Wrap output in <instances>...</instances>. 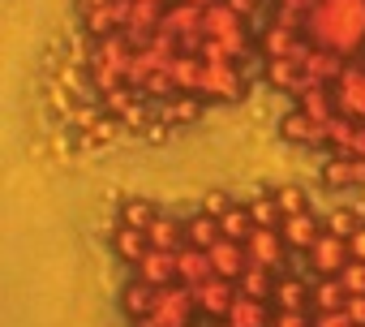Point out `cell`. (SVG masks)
Masks as SVG:
<instances>
[{"label": "cell", "mask_w": 365, "mask_h": 327, "mask_svg": "<svg viewBox=\"0 0 365 327\" xmlns=\"http://www.w3.org/2000/svg\"><path fill=\"white\" fill-rule=\"evenodd\" d=\"M305 39L356 61L365 52V0H318L305 18Z\"/></svg>", "instance_id": "cell-1"}, {"label": "cell", "mask_w": 365, "mask_h": 327, "mask_svg": "<svg viewBox=\"0 0 365 327\" xmlns=\"http://www.w3.org/2000/svg\"><path fill=\"white\" fill-rule=\"evenodd\" d=\"M159 318V327H194V314H198V301H194V288L190 284H168L159 288V301L150 310Z\"/></svg>", "instance_id": "cell-2"}, {"label": "cell", "mask_w": 365, "mask_h": 327, "mask_svg": "<svg viewBox=\"0 0 365 327\" xmlns=\"http://www.w3.org/2000/svg\"><path fill=\"white\" fill-rule=\"evenodd\" d=\"M198 95H202V99H241V95H245V78H241L237 65H207V61H202Z\"/></svg>", "instance_id": "cell-3"}, {"label": "cell", "mask_w": 365, "mask_h": 327, "mask_svg": "<svg viewBox=\"0 0 365 327\" xmlns=\"http://www.w3.org/2000/svg\"><path fill=\"white\" fill-rule=\"evenodd\" d=\"M305 258H309V267L318 271V280H322V276H339V271L352 263V254H348V237L322 233V237L305 250Z\"/></svg>", "instance_id": "cell-4"}, {"label": "cell", "mask_w": 365, "mask_h": 327, "mask_svg": "<svg viewBox=\"0 0 365 327\" xmlns=\"http://www.w3.org/2000/svg\"><path fill=\"white\" fill-rule=\"evenodd\" d=\"M194 301H198V314H207V318H228V310H232V301H237V280L211 276V280L194 284Z\"/></svg>", "instance_id": "cell-5"}, {"label": "cell", "mask_w": 365, "mask_h": 327, "mask_svg": "<svg viewBox=\"0 0 365 327\" xmlns=\"http://www.w3.org/2000/svg\"><path fill=\"white\" fill-rule=\"evenodd\" d=\"M129 61H133V39H129L125 31H112V35L95 39V48H91V56H86V65H108V69H116L120 78L129 74ZM125 86H129V82H125Z\"/></svg>", "instance_id": "cell-6"}, {"label": "cell", "mask_w": 365, "mask_h": 327, "mask_svg": "<svg viewBox=\"0 0 365 327\" xmlns=\"http://www.w3.org/2000/svg\"><path fill=\"white\" fill-rule=\"evenodd\" d=\"M245 254H250V263H262V267L279 271L284 258H288V241H284L279 228H254L245 237Z\"/></svg>", "instance_id": "cell-7"}, {"label": "cell", "mask_w": 365, "mask_h": 327, "mask_svg": "<svg viewBox=\"0 0 365 327\" xmlns=\"http://www.w3.org/2000/svg\"><path fill=\"white\" fill-rule=\"evenodd\" d=\"M335 108L339 116H352V121H365V69L348 65L335 82Z\"/></svg>", "instance_id": "cell-8"}, {"label": "cell", "mask_w": 365, "mask_h": 327, "mask_svg": "<svg viewBox=\"0 0 365 327\" xmlns=\"http://www.w3.org/2000/svg\"><path fill=\"white\" fill-rule=\"evenodd\" d=\"M292 95H297V108H301V112H309V116H314V121H322V125L339 116V108H335V86H322V82L305 78Z\"/></svg>", "instance_id": "cell-9"}, {"label": "cell", "mask_w": 365, "mask_h": 327, "mask_svg": "<svg viewBox=\"0 0 365 327\" xmlns=\"http://www.w3.org/2000/svg\"><path fill=\"white\" fill-rule=\"evenodd\" d=\"M348 65H352V61H344L339 52H327V48H309V52H305V61H301L305 78H314V82H322V86H335V82H339V74H344Z\"/></svg>", "instance_id": "cell-10"}, {"label": "cell", "mask_w": 365, "mask_h": 327, "mask_svg": "<svg viewBox=\"0 0 365 327\" xmlns=\"http://www.w3.org/2000/svg\"><path fill=\"white\" fill-rule=\"evenodd\" d=\"M279 134H284L288 142H301V146H322V142H327V125L314 121V116L301 112V108H292V112L279 121Z\"/></svg>", "instance_id": "cell-11"}, {"label": "cell", "mask_w": 365, "mask_h": 327, "mask_svg": "<svg viewBox=\"0 0 365 327\" xmlns=\"http://www.w3.org/2000/svg\"><path fill=\"white\" fill-rule=\"evenodd\" d=\"M207 254H211V263H215V276H224V280H241V271L250 267L245 241H228V237H220Z\"/></svg>", "instance_id": "cell-12"}, {"label": "cell", "mask_w": 365, "mask_h": 327, "mask_svg": "<svg viewBox=\"0 0 365 327\" xmlns=\"http://www.w3.org/2000/svg\"><path fill=\"white\" fill-rule=\"evenodd\" d=\"M133 267H138V280H146L155 288L176 284V254H168V250H146Z\"/></svg>", "instance_id": "cell-13"}, {"label": "cell", "mask_w": 365, "mask_h": 327, "mask_svg": "<svg viewBox=\"0 0 365 327\" xmlns=\"http://www.w3.org/2000/svg\"><path fill=\"white\" fill-rule=\"evenodd\" d=\"M202 31L211 39H228V35H241L245 31V14H237L228 0H215L211 9H202Z\"/></svg>", "instance_id": "cell-14"}, {"label": "cell", "mask_w": 365, "mask_h": 327, "mask_svg": "<svg viewBox=\"0 0 365 327\" xmlns=\"http://www.w3.org/2000/svg\"><path fill=\"white\" fill-rule=\"evenodd\" d=\"M301 39H305V35H297V31L271 22V26L258 35V52H262V61H292V52L301 48Z\"/></svg>", "instance_id": "cell-15"}, {"label": "cell", "mask_w": 365, "mask_h": 327, "mask_svg": "<svg viewBox=\"0 0 365 327\" xmlns=\"http://www.w3.org/2000/svg\"><path fill=\"white\" fill-rule=\"evenodd\" d=\"M215 276V263H211V254L207 250H194V246H185V250H176V280L180 284H202V280H211Z\"/></svg>", "instance_id": "cell-16"}, {"label": "cell", "mask_w": 365, "mask_h": 327, "mask_svg": "<svg viewBox=\"0 0 365 327\" xmlns=\"http://www.w3.org/2000/svg\"><path fill=\"white\" fill-rule=\"evenodd\" d=\"M220 323H228V327H267L271 323V306L262 297H245L237 288V301H232L228 318H220Z\"/></svg>", "instance_id": "cell-17"}, {"label": "cell", "mask_w": 365, "mask_h": 327, "mask_svg": "<svg viewBox=\"0 0 365 327\" xmlns=\"http://www.w3.org/2000/svg\"><path fill=\"white\" fill-rule=\"evenodd\" d=\"M163 31L185 39V35H198L202 31V9L198 5H185V0H172V5L163 9Z\"/></svg>", "instance_id": "cell-18"}, {"label": "cell", "mask_w": 365, "mask_h": 327, "mask_svg": "<svg viewBox=\"0 0 365 327\" xmlns=\"http://www.w3.org/2000/svg\"><path fill=\"white\" fill-rule=\"evenodd\" d=\"M279 233H284V241H288V250H309L327 228L314 220V211H301V216H288L284 224H279Z\"/></svg>", "instance_id": "cell-19"}, {"label": "cell", "mask_w": 365, "mask_h": 327, "mask_svg": "<svg viewBox=\"0 0 365 327\" xmlns=\"http://www.w3.org/2000/svg\"><path fill=\"white\" fill-rule=\"evenodd\" d=\"M309 293H314V288H309L301 276H279L271 301H275V310H309V306H314Z\"/></svg>", "instance_id": "cell-20"}, {"label": "cell", "mask_w": 365, "mask_h": 327, "mask_svg": "<svg viewBox=\"0 0 365 327\" xmlns=\"http://www.w3.org/2000/svg\"><path fill=\"white\" fill-rule=\"evenodd\" d=\"M159 116H163V125H194L198 116H202V95H172V99H163L159 104Z\"/></svg>", "instance_id": "cell-21"}, {"label": "cell", "mask_w": 365, "mask_h": 327, "mask_svg": "<svg viewBox=\"0 0 365 327\" xmlns=\"http://www.w3.org/2000/svg\"><path fill=\"white\" fill-rule=\"evenodd\" d=\"M146 241H150V250H168V254H176V250H185V224L159 216V220L146 228Z\"/></svg>", "instance_id": "cell-22"}, {"label": "cell", "mask_w": 365, "mask_h": 327, "mask_svg": "<svg viewBox=\"0 0 365 327\" xmlns=\"http://www.w3.org/2000/svg\"><path fill=\"white\" fill-rule=\"evenodd\" d=\"M275 280H279V271H271V267H262V263H250V267L241 271L237 288H241L245 297H262V301H271V293H275Z\"/></svg>", "instance_id": "cell-23"}, {"label": "cell", "mask_w": 365, "mask_h": 327, "mask_svg": "<svg viewBox=\"0 0 365 327\" xmlns=\"http://www.w3.org/2000/svg\"><path fill=\"white\" fill-rule=\"evenodd\" d=\"M309 301H314V314H327V310H344V306H348V288H344V280H339V276H322V280L314 284Z\"/></svg>", "instance_id": "cell-24"}, {"label": "cell", "mask_w": 365, "mask_h": 327, "mask_svg": "<svg viewBox=\"0 0 365 327\" xmlns=\"http://www.w3.org/2000/svg\"><path fill=\"white\" fill-rule=\"evenodd\" d=\"M155 301H159V288H155V284H146V280H133V284H125V293H120V306H125V314H129V318L150 314V310H155Z\"/></svg>", "instance_id": "cell-25"}, {"label": "cell", "mask_w": 365, "mask_h": 327, "mask_svg": "<svg viewBox=\"0 0 365 327\" xmlns=\"http://www.w3.org/2000/svg\"><path fill=\"white\" fill-rule=\"evenodd\" d=\"M220 237H224V233H220V220H215V216L198 211L194 220H185V246H194V250H211Z\"/></svg>", "instance_id": "cell-26"}, {"label": "cell", "mask_w": 365, "mask_h": 327, "mask_svg": "<svg viewBox=\"0 0 365 327\" xmlns=\"http://www.w3.org/2000/svg\"><path fill=\"white\" fill-rule=\"evenodd\" d=\"M172 78H176V91H180V95H198L202 56H190V52H180V56L172 61Z\"/></svg>", "instance_id": "cell-27"}, {"label": "cell", "mask_w": 365, "mask_h": 327, "mask_svg": "<svg viewBox=\"0 0 365 327\" xmlns=\"http://www.w3.org/2000/svg\"><path fill=\"white\" fill-rule=\"evenodd\" d=\"M356 129H361V121H352V116H335V121H327V146H331L335 155H352Z\"/></svg>", "instance_id": "cell-28"}, {"label": "cell", "mask_w": 365, "mask_h": 327, "mask_svg": "<svg viewBox=\"0 0 365 327\" xmlns=\"http://www.w3.org/2000/svg\"><path fill=\"white\" fill-rule=\"evenodd\" d=\"M112 246H116V254H120L125 263H138V258L150 250L146 233H142V228H125V224H116V233H112Z\"/></svg>", "instance_id": "cell-29"}, {"label": "cell", "mask_w": 365, "mask_h": 327, "mask_svg": "<svg viewBox=\"0 0 365 327\" xmlns=\"http://www.w3.org/2000/svg\"><path fill=\"white\" fill-rule=\"evenodd\" d=\"M155 220H159V211H155L150 198H125V203H120V224H125V228H142V233H146Z\"/></svg>", "instance_id": "cell-30"}, {"label": "cell", "mask_w": 365, "mask_h": 327, "mask_svg": "<svg viewBox=\"0 0 365 327\" xmlns=\"http://www.w3.org/2000/svg\"><path fill=\"white\" fill-rule=\"evenodd\" d=\"M254 228H258V224H254L250 207H237V203H232V207H228V211L220 216V233H224L228 241H245V237H250Z\"/></svg>", "instance_id": "cell-31"}, {"label": "cell", "mask_w": 365, "mask_h": 327, "mask_svg": "<svg viewBox=\"0 0 365 327\" xmlns=\"http://www.w3.org/2000/svg\"><path fill=\"white\" fill-rule=\"evenodd\" d=\"M267 82L279 91H297L305 82V69H301V61H267Z\"/></svg>", "instance_id": "cell-32"}, {"label": "cell", "mask_w": 365, "mask_h": 327, "mask_svg": "<svg viewBox=\"0 0 365 327\" xmlns=\"http://www.w3.org/2000/svg\"><path fill=\"white\" fill-rule=\"evenodd\" d=\"M322 181L327 186H356V177H352V155H331L322 164Z\"/></svg>", "instance_id": "cell-33"}, {"label": "cell", "mask_w": 365, "mask_h": 327, "mask_svg": "<svg viewBox=\"0 0 365 327\" xmlns=\"http://www.w3.org/2000/svg\"><path fill=\"white\" fill-rule=\"evenodd\" d=\"M245 207H250V216H254L258 228H279V224H284V211H279L275 194H271V198H254V203H245Z\"/></svg>", "instance_id": "cell-34"}, {"label": "cell", "mask_w": 365, "mask_h": 327, "mask_svg": "<svg viewBox=\"0 0 365 327\" xmlns=\"http://www.w3.org/2000/svg\"><path fill=\"white\" fill-rule=\"evenodd\" d=\"M142 95H150V99H172V95H180V91H176V78H172V69H159V74H150V78L142 82Z\"/></svg>", "instance_id": "cell-35"}, {"label": "cell", "mask_w": 365, "mask_h": 327, "mask_svg": "<svg viewBox=\"0 0 365 327\" xmlns=\"http://www.w3.org/2000/svg\"><path fill=\"white\" fill-rule=\"evenodd\" d=\"M275 203H279L284 220H288V216H301V211H309V207H305V194H301L297 186H279V190H275Z\"/></svg>", "instance_id": "cell-36"}, {"label": "cell", "mask_w": 365, "mask_h": 327, "mask_svg": "<svg viewBox=\"0 0 365 327\" xmlns=\"http://www.w3.org/2000/svg\"><path fill=\"white\" fill-rule=\"evenodd\" d=\"M361 224H356V216L348 211V207H339V211H331L327 216V233H335V237H352Z\"/></svg>", "instance_id": "cell-37"}, {"label": "cell", "mask_w": 365, "mask_h": 327, "mask_svg": "<svg viewBox=\"0 0 365 327\" xmlns=\"http://www.w3.org/2000/svg\"><path fill=\"white\" fill-rule=\"evenodd\" d=\"M339 280H344V288H348V297H356V293H365V263L361 258H352L344 271H339Z\"/></svg>", "instance_id": "cell-38"}, {"label": "cell", "mask_w": 365, "mask_h": 327, "mask_svg": "<svg viewBox=\"0 0 365 327\" xmlns=\"http://www.w3.org/2000/svg\"><path fill=\"white\" fill-rule=\"evenodd\" d=\"M267 327H314V318L305 310H271V323Z\"/></svg>", "instance_id": "cell-39"}, {"label": "cell", "mask_w": 365, "mask_h": 327, "mask_svg": "<svg viewBox=\"0 0 365 327\" xmlns=\"http://www.w3.org/2000/svg\"><path fill=\"white\" fill-rule=\"evenodd\" d=\"M305 18H309V14H297V9H284V5H275V14H271L275 26H288V31H297V35H305Z\"/></svg>", "instance_id": "cell-40"}, {"label": "cell", "mask_w": 365, "mask_h": 327, "mask_svg": "<svg viewBox=\"0 0 365 327\" xmlns=\"http://www.w3.org/2000/svg\"><path fill=\"white\" fill-rule=\"evenodd\" d=\"M314 327H352L348 310H327V314H314Z\"/></svg>", "instance_id": "cell-41"}, {"label": "cell", "mask_w": 365, "mask_h": 327, "mask_svg": "<svg viewBox=\"0 0 365 327\" xmlns=\"http://www.w3.org/2000/svg\"><path fill=\"white\" fill-rule=\"evenodd\" d=\"M348 318H352V327H365V293H356V297H348Z\"/></svg>", "instance_id": "cell-42"}, {"label": "cell", "mask_w": 365, "mask_h": 327, "mask_svg": "<svg viewBox=\"0 0 365 327\" xmlns=\"http://www.w3.org/2000/svg\"><path fill=\"white\" fill-rule=\"evenodd\" d=\"M228 207H232V203H228V194H207V207H202V211H207V216H215V220H220V216H224V211H228Z\"/></svg>", "instance_id": "cell-43"}, {"label": "cell", "mask_w": 365, "mask_h": 327, "mask_svg": "<svg viewBox=\"0 0 365 327\" xmlns=\"http://www.w3.org/2000/svg\"><path fill=\"white\" fill-rule=\"evenodd\" d=\"M348 254H352V258H361V263H365V224H361V228H356V233H352V237H348Z\"/></svg>", "instance_id": "cell-44"}, {"label": "cell", "mask_w": 365, "mask_h": 327, "mask_svg": "<svg viewBox=\"0 0 365 327\" xmlns=\"http://www.w3.org/2000/svg\"><path fill=\"white\" fill-rule=\"evenodd\" d=\"M275 5H284V9H297V14H309L318 0H275Z\"/></svg>", "instance_id": "cell-45"}, {"label": "cell", "mask_w": 365, "mask_h": 327, "mask_svg": "<svg viewBox=\"0 0 365 327\" xmlns=\"http://www.w3.org/2000/svg\"><path fill=\"white\" fill-rule=\"evenodd\" d=\"M352 177H356V186H365V159L361 155H352Z\"/></svg>", "instance_id": "cell-46"}, {"label": "cell", "mask_w": 365, "mask_h": 327, "mask_svg": "<svg viewBox=\"0 0 365 327\" xmlns=\"http://www.w3.org/2000/svg\"><path fill=\"white\" fill-rule=\"evenodd\" d=\"M352 155H361V159H365V121H361V129H356V142H352Z\"/></svg>", "instance_id": "cell-47"}, {"label": "cell", "mask_w": 365, "mask_h": 327, "mask_svg": "<svg viewBox=\"0 0 365 327\" xmlns=\"http://www.w3.org/2000/svg\"><path fill=\"white\" fill-rule=\"evenodd\" d=\"M82 5V14H91V9H103V5H112V0H78Z\"/></svg>", "instance_id": "cell-48"}, {"label": "cell", "mask_w": 365, "mask_h": 327, "mask_svg": "<svg viewBox=\"0 0 365 327\" xmlns=\"http://www.w3.org/2000/svg\"><path fill=\"white\" fill-rule=\"evenodd\" d=\"M133 327H159V318L155 314H142V318H133Z\"/></svg>", "instance_id": "cell-49"}, {"label": "cell", "mask_w": 365, "mask_h": 327, "mask_svg": "<svg viewBox=\"0 0 365 327\" xmlns=\"http://www.w3.org/2000/svg\"><path fill=\"white\" fill-rule=\"evenodd\" d=\"M185 5H198V9H211V5H215V0H185Z\"/></svg>", "instance_id": "cell-50"}, {"label": "cell", "mask_w": 365, "mask_h": 327, "mask_svg": "<svg viewBox=\"0 0 365 327\" xmlns=\"http://www.w3.org/2000/svg\"><path fill=\"white\" fill-rule=\"evenodd\" d=\"M220 327H228V323H220Z\"/></svg>", "instance_id": "cell-51"}]
</instances>
